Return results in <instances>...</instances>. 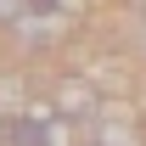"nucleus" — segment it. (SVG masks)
Segmentation results:
<instances>
[{
    "instance_id": "obj_1",
    "label": "nucleus",
    "mask_w": 146,
    "mask_h": 146,
    "mask_svg": "<svg viewBox=\"0 0 146 146\" xmlns=\"http://www.w3.org/2000/svg\"><path fill=\"white\" fill-rule=\"evenodd\" d=\"M101 107H107V101H101V90H96L90 79H62L51 112H62L68 124H90V118H101Z\"/></svg>"
},
{
    "instance_id": "obj_2",
    "label": "nucleus",
    "mask_w": 146,
    "mask_h": 146,
    "mask_svg": "<svg viewBox=\"0 0 146 146\" xmlns=\"http://www.w3.org/2000/svg\"><path fill=\"white\" fill-rule=\"evenodd\" d=\"M23 79H11V73H0V118H11V112H23Z\"/></svg>"
},
{
    "instance_id": "obj_3",
    "label": "nucleus",
    "mask_w": 146,
    "mask_h": 146,
    "mask_svg": "<svg viewBox=\"0 0 146 146\" xmlns=\"http://www.w3.org/2000/svg\"><path fill=\"white\" fill-rule=\"evenodd\" d=\"M28 6H34V0H0V28H11V23H17Z\"/></svg>"
}]
</instances>
